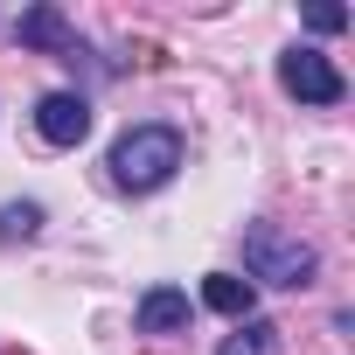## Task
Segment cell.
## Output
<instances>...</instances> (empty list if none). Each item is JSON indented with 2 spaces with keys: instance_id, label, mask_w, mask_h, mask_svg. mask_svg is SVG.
<instances>
[{
  "instance_id": "cell-3",
  "label": "cell",
  "mask_w": 355,
  "mask_h": 355,
  "mask_svg": "<svg viewBox=\"0 0 355 355\" xmlns=\"http://www.w3.org/2000/svg\"><path fill=\"white\" fill-rule=\"evenodd\" d=\"M279 84H286L300 105H341V91H348L341 70H334L320 49H286V56H279Z\"/></svg>"
},
{
  "instance_id": "cell-9",
  "label": "cell",
  "mask_w": 355,
  "mask_h": 355,
  "mask_svg": "<svg viewBox=\"0 0 355 355\" xmlns=\"http://www.w3.org/2000/svg\"><path fill=\"white\" fill-rule=\"evenodd\" d=\"M35 230H42V209L35 202H8V209H0V244H21Z\"/></svg>"
},
{
  "instance_id": "cell-8",
  "label": "cell",
  "mask_w": 355,
  "mask_h": 355,
  "mask_svg": "<svg viewBox=\"0 0 355 355\" xmlns=\"http://www.w3.org/2000/svg\"><path fill=\"white\" fill-rule=\"evenodd\" d=\"M216 355H279V327L251 313V320H237V334H230Z\"/></svg>"
},
{
  "instance_id": "cell-4",
  "label": "cell",
  "mask_w": 355,
  "mask_h": 355,
  "mask_svg": "<svg viewBox=\"0 0 355 355\" xmlns=\"http://www.w3.org/2000/svg\"><path fill=\"white\" fill-rule=\"evenodd\" d=\"M35 132H42L49 146H77V139L91 132V98H84V91H49V98L35 105Z\"/></svg>"
},
{
  "instance_id": "cell-5",
  "label": "cell",
  "mask_w": 355,
  "mask_h": 355,
  "mask_svg": "<svg viewBox=\"0 0 355 355\" xmlns=\"http://www.w3.org/2000/svg\"><path fill=\"white\" fill-rule=\"evenodd\" d=\"M15 42H21V49H56V56H77V35H70V21H63L56 8H28V15L15 21Z\"/></svg>"
},
{
  "instance_id": "cell-10",
  "label": "cell",
  "mask_w": 355,
  "mask_h": 355,
  "mask_svg": "<svg viewBox=\"0 0 355 355\" xmlns=\"http://www.w3.org/2000/svg\"><path fill=\"white\" fill-rule=\"evenodd\" d=\"M306 28H313V35H341V28H348V15L320 0V8H306Z\"/></svg>"
},
{
  "instance_id": "cell-7",
  "label": "cell",
  "mask_w": 355,
  "mask_h": 355,
  "mask_svg": "<svg viewBox=\"0 0 355 355\" xmlns=\"http://www.w3.org/2000/svg\"><path fill=\"white\" fill-rule=\"evenodd\" d=\"M202 306H209V313H223V320H251L258 286H251V279H237V272H209V279H202Z\"/></svg>"
},
{
  "instance_id": "cell-6",
  "label": "cell",
  "mask_w": 355,
  "mask_h": 355,
  "mask_svg": "<svg viewBox=\"0 0 355 355\" xmlns=\"http://www.w3.org/2000/svg\"><path fill=\"white\" fill-rule=\"evenodd\" d=\"M182 327H189V293H174V286L139 293V334H182Z\"/></svg>"
},
{
  "instance_id": "cell-2",
  "label": "cell",
  "mask_w": 355,
  "mask_h": 355,
  "mask_svg": "<svg viewBox=\"0 0 355 355\" xmlns=\"http://www.w3.org/2000/svg\"><path fill=\"white\" fill-rule=\"evenodd\" d=\"M244 272H251V286H313L320 258H313V244L286 237L279 223H251L244 230Z\"/></svg>"
},
{
  "instance_id": "cell-1",
  "label": "cell",
  "mask_w": 355,
  "mask_h": 355,
  "mask_svg": "<svg viewBox=\"0 0 355 355\" xmlns=\"http://www.w3.org/2000/svg\"><path fill=\"white\" fill-rule=\"evenodd\" d=\"M105 167H112L119 189L146 196V189L174 182V167H182V132H174V125H132V132H119V146H112Z\"/></svg>"
}]
</instances>
